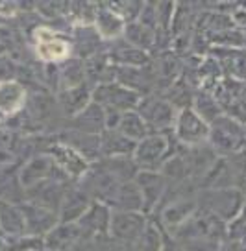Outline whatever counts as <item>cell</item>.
<instances>
[{"label": "cell", "mask_w": 246, "mask_h": 251, "mask_svg": "<svg viewBox=\"0 0 246 251\" xmlns=\"http://www.w3.org/2000/svg\"><path fill=\"white\" fill-rule=\"evenodd\" d=\"M89 211V194L82 188L71 190L63 196L59 216L63 224H72L74 220H82V216Z\"/></svg>", "instance_id": "7c38bea8"}, {"label": "cell", "mask_w": 246, "mask_h": 251, "mask_svg": "<svg viewBox=\"0 0 246 251\" xmlns=\"http://www.w3.org/2000/svg\"><path fill=\"white\" fill-rule=\"evenodd\" d=\"M146 220L141 212L135 211H117L111 214V235L115 236L117 242L124 244H135L141 235L144 233Z\"/></svg>", "instance_id": "ba28073f"}, {"label": "cell", "mask_w": 246, "mask_h": 251, "mask_svg": "<svg viewBox=\"0 0 246 251\" xmlns=\"http://www.w3.org/2000/svg\"><path fill=\"white\" fill-rule=\"evenodd\" d=\"M82 233V227L76 224H61L59 227H54L48 233L47 246L54 251H65L78 242Z\"/></svg>", "instance_id": "9a60e30c"}, {"label": "cell", "mask_w": 246, "mask_h": 251, "mask_svg": "<svg viewBox=\"0 0 246 251\" xmlns=\"http://www.w3.org/2000/svg\"><path fill=\"white\" fill-rule=\"evenodd\" d=\"M245 131H246V124H245Z\"/></svg>", "instance_id": "4316f807"}, {"label": "cell", "mask_w": 246, "mask_h": 251, "mask_svg": "<svg viewBox=\"0 0 246 251\" xmlns=\"http://www.w3.org/2000/svg\"><path fill=\"white\" fill-rule=\"evenodd\" d=\"M117 131L134 142H141L143 139H146L148 135H152V131L148 129V126H146V122L143 120V117H141L139 113H135V111L122 113L120 122H119V126H117Z\"/></svg>", "instance_id": "2e32d148"}, {"label": "cell", "mask_w": 246, "mask_h": 251, "mask_svg": "<svg viewBox=\"0 0 246 251\" xmlns=\"http://www.w3.org/2000/svg\"><path fill=\"white\" fill-rule=\"evenodd\" d=\"M172 131H174L176 141L185 148L206 144L209 139V124L192 107L178 111Z\"/></svg>", "instance_id": "5b68a950"}, {"label": "cell", "mask_w": 246, "mask_h": 251, "mask_svg": "<svg viewBox=\"0 0 246 251\" xmlns=\"http://www.w3.org/2000/svg\"><path fill=\"white\" fill-rule=\"evenodd\" d=\"M196 201L200 209L213 212L222 222H233L245 207V194L235 187L200 190Z\"/></svg>", "instance_id": "7a4b0ae2"}, {"label": "cell", "mask_w": 246, "mask_h": 251, "mask_svg": "<svg viewBox=\"0 0 246 251\" xmlns=\"http://www.w3.org/2000/svg\"><path fill=\"white\" fill-rule=\"evenodd\" d=\"M137 142L119 133L117 129H108L100 137V153L106 157H130L134 155Z\"/></svg>", "instance_id": "8fae6325"}, {"label": "cell", "mask_w": 246, "mask_h": 251, "mask_svg": "<svg viewBox=\"0 0 246 251\" xmlns=\"http://www.w3.org/2000/svg\"><path fill=\"white\" fill-rule=\"evenodd\" d=\"M231 23L237 28H246V8H237L231 13Z\"/></svg>", "instance_id": "d4e9b609"}, {"label": "cell", "mask_w": 246, "mask_h": 251, "mask_svg": "<svg viewBox=\"0 0 246 251\" xmlns=\"http://www.w3.org/2000/svg\"><path fill=\"white\" fill-rule=\"evenodd\" d=\"M96 28H98V35L104 37V39H113L117 37L120 31H122V21H120L119 15H115V9L109 11V9H100L98 11V17H96Z\"/></svg>", "instance_id": "44dd1931"}, {"label": "cell", "mask_w": 246, "mask_h": 251, "mask_svg": "<svg viewBox=\"0 0 246 251\" xmlns=\"http://www.w3.org/2000/svg\"><path fill=\"white\" fill-rule=\"evenodd\" d=\"M76 122H78V129L83 131V133H100L106 126V113H104V107H100L98 103H91L87 109H83L76 117Z\"/></svg>", "instance_id": "ac0fdd59"}, {"label": "cell", "mask_w": 246, "mask_h": 251, "mask_svg": "<svg viewBox=\"0 0 246 251\" xmlns=\"http://www.w3.org/2000/svg\"><path fill=\"white\" fill-rule=\"evenodd\" d=\"M237 220H239V224H241V226H243V227L246 229V203H245V207H243L241 214L237 216Z\"/></svg>", "instance_id": "484cf974"}, {"label": "cell", "mask_w": 246, "mask_h": 251, "mask_svg": "<svg viewBox=\"0 0 246 251\" xmlns=\"http://www.w3.org/2000/svg\"><path fill=\"white\" fill-rule=\"evenodd\" d=\"M191 107L196 111L207 124H211L213 120H217V118L222 115V109H220L219 102L215 100L213 93H207V91L194 93V98H192V105H191Z\"/></svg>", "instance_id": "d6986e66"}, {"label": "cell", "mask_w": 246, "mask_h": 251, "mask_svg": "<svg viewBox=\"0 0 246 251\" xmlns=\"http://www.w3.org/2000/svg\"><path fill=\"white\" fill-rule=\"evenodd\" d=\"M170 155V142L163 133H152L141 142H137L134 161L137 168L144 172H159Z\"/></svg>", "instance_id": "3957f363"}, {"label": "cell", "mask_w": 246, "mask_h": 251, "mask_svg": "<svg viewBox=\"0 0 246 251\" xmlns=\"http://www.w3.org/2000/svg\"><path fill=\"white\" fill-rule=\"evenodd\" d=\"M139 115L146 122L152 133H159L165 129H172L178 117V109L167 98L148 96L139 103Z\"/></svg>", "instance_id": "52a82bcc"}, {"label": "cell", "mask_w": 246, "mask_h": 251, "mask_svg": "<svg viewBox=\"0 0 246 251\" xmlns=\"http://www.w3.org/2000/svg\"><path fill=\"white\" fill-rule=\"evenodd\" d=\"M126 37L128 41H132L139 50L143 48H150L154 45V31L150 26H146L143 23H132L128 24L126 28Z\"/></svg>", "instance_id": "7402d4cb"}, {"label": "cell", "mask_w": 246, "mask_h": 251, "mask_svg": "<svg viewBox=\"0 0 246 251\" xmlns=\"http://www.w3.org/2000/svg\"><path fill=\"white\" fill-rule=\"evenodd\" d=\"M37 37H39V55L47 61H59L69 55L71 45L67 41L56 37L52 31L48 30H39L37 31Z\"/></svg>", "instance_id": "4fadbf2b"}, {"label": "cell", "mask_w": 246, "mask_h": 251, "mask_svg": "<svg viewBox=\"0 0 246 251\" xmlns=\"http://www.w3.org/2000/svg\"><path fill=\"white\" fill-rule=\"evenodd\" d=\"M48 172H50V159L41 157V159L33 161L32 165L24 170V176H23L24 185H35V183H39V181H43L47 177Z\"/></svg>", "instance_id": "cb8c5ba5"}, {"label": "cell", "mask_w": 246, "mask_h": 251, "mask_svg": "<svg viewBox=\"0 0 246 251\" xmlns=\"http://www.w3.org/2000/svg\"><path fill=\"white\" fill-rule=\"evenodd\" d=\"M196 209H198L196 198H191V200H189V196L176 198L174 201H170V203L165 207V211H163V216H161V218H163L165 227L178 233V229L182 227L183 224L194 214Z\"/></svg>", "instance_id": "30bf717a"}, {"label": "cell", "mask_w": 246, "mask_h": 251, "mask_svg": "<svg viewBox=\"0 0 246 251\" xmlns=\"http://www.w3.org/2000/svg\"><path fill=\"white\" fill-rule=\"evenodd\" d=\"M207 144L215 150L219 157H231L246 150V131L245 124L228 115L213 120L209 124V139Z\"/></svg>", "instance_id": "6da1fadb"}, {"label": "cell", "mask_w": 246, "mask_h": 251, "mask_svg": "<svg viewBox=\"0 0 246 251\" xmlns=\"http://www.w3.org/2000/svg\"><path fill=\"white\" fill-rule=\"evenodd\" d=\"M78 226L82 227V231L85 229L91 235L108 233L109 227H111V214H109L106 205H93V207H89V211L82 216Z\"/></svg>", "instance_id": "5bb4252c"}, {"label": "cell", "mask_w": 246, "mask_h": 251, "mask_svg": "<svg viewBox=\"0 0 246 251\" xmlns=\"http://www.w3.org/2000/svg\"><path fill=\"white\" fill-rule=\"evenodd\" d=\"M54 159L61 165V168L67 170L71 176H85L87 172V161L85 157L80 155L78 151L71 146H57L54 150Z\"/></svg>", "instance_id": "e0dca14e"}, {"label": "cell", "mask_w": 246, "mask_h": 251, "mask_svg": "<svg viewBox=\"0 0 246 251\" xmlns=\"http://www.w3.org/2000/svg\"><path fill=\"white\" fill-rule=\"evenodd\" d=\"M93 100L100 107L115 113H128L139 107L141 98L134 89H128L122 83H100L93 93Z\"/></svg>", "instance_id": "8992f818"}, {"label": "cell", "mask_w": 246, "mask_h": 251, "mask_svg": "<svg viewBox=\"0 0 246 251\" xmlns=\"http://www.w3.org/2000/svg\"><path fill=\"white\" fill-rule=\"evenodd\" d=\"M135 183L141 190V196L144 201V209L150 211L154 209V205L158 203L161 196L167 190V179L165 176L159 172H139L135 177Z\"/></svg>", "instance_id": "9c48e42d"}, {"label": "cell", "mask_w": 246, "mask_h": 251, "mask_svg": "<svg viewBox=\"0 0 246 251\" xmlns=\"http://www.w3.org/2000/svg\"><path fill=\"white\" fill-rule=\"evenodd\" d=\"M215 100L224 115L246 124V83L241 79L224 78L213 89Z\"/></svg>", "instance_id": "277c9868"}, {"label": "cell", "mask_w": 246, "mask_h": 251, "mask_svg": "<svg viewBox=\"0 0 246 251\" xmlns=\"http://www.w3.org/2000/svg\"><path fill=\"white\" fill-rule=\"evenodd\" d=\"M89 93L85 87H72L61 94V105L67 111V115H76L78 117L83 109H87Z\"/></svg>", "instance_id": "ffe728a7"}, {"label": "cell", "mask_w": 246, "mask_h": 251, "mask_svg": "<svg viewBox=\"0 0 246 251\" xmlns=\"http://www.w3.org/2000/svg\"><path fill=\"white\" fill-rule=\"evenodd\" d=\"M134 251H163V238L156 226H148L135 242Z\"/></svg>", "instance_id": "603a6c76"}]
</instances>
